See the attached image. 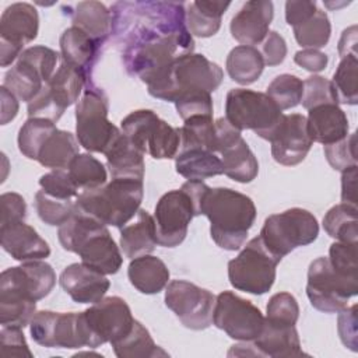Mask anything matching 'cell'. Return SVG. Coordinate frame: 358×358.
Returning <instances> with one entry per match:
<instances>
[{
  "instance_id": "5bb4252c",
  "label": "cell",
  "mask_w": 358,
  "mask_h": 358,
  "mask_svg": "<svg viewBox=\"0 0 358 358\" xmlns=\"http://www.w3.org/2000/svg\"><path fill=\"white\" fill-rule=\"evenodd\" d=\"M358 294V282L341 277L327 257H317L309 264L306 295L313 308L324 313H338Z\"/></svg>"
},
{
  "instance_id": "db71d44e",
  "label": "cell",
  "mask_w": 358,
  "mask_h": 358,
  "mask_svg": "<svg viewBox=\"0 0 358 358\" xmlns=\"http://www.w3.org/2000/svg\"><path fill=\"white\" fill-rule=\"evenodd\" d=\"M0 347L3 357H32L21 327L1 326Z\"/></svg>"
},
{
  "instance_id": "603a6c76",
  "label": "cell",
  "mask_w": 358,
  "mask_h": 358,
  "mask_svg": "<svg viewBox=\"0 0 358 358\" xmlns=\"http://www.w3.org/2000/svg\"><path fill=\"white\" fill-rule=\"evenodd\" d=\"M62 288L77 303H95L101 301L110 287L103 273L81 263L67 266L60 277Z\"/></svg>"
},
{
  "instance_id": "9f6ffc18",
  "label": "cell",
  "mask_w": 358,
  "mask_h": 358,
  "mask_svg": "<svg viewBox=\"0 0 358 358\" xmlns=\"http://www.w3.org/2000/svg\"><path fill=\"white\" fill-rule=\"evenodd\" d=\"M337 330L341 343L351 351L358 350V319H357V305L345 308L338 312Z\"/></svg>"
},
{
  "instance_id": "e0dca14e",
  "label": "cell",
  "mask_w": 358,
  "mask_h": 358,
  "mask_svg": "<svg viewBox=\"0 0 358 358\" xmlns=\"http://www.w3.org/2000/svg\"><path fill=\"white\" fill-rule=\"evenodd\" d=\"M193 217H196L194 203L182 187L162 194L154 211L157 245L164 248L180 245Z\"/></svg>"
},
{
  "instance_id": "6f0895ef",
  "label": "cell",
  "mask_w": 358,
  "mask_h": 358,
  "mask_svg": "<svg viewBox=\"0 0 358 358\" xmlns=\"http://www.w3.org/2000/svg\"><path fill=\"white\" fill-rule=\"evenodd\" d=\"M260 45L262 48L259 52L263 57L264 66H278L284 62L287 56V43L278 32L268 31Z\"/></svg>"
},
{
  "instance_id": "f546056e",
  "label": "cell",
  "mask_w": 358,
  "mask_h": 358,
  "mask_svg": "<svg viewBox=\"0 0 358 358\" xmlns=\"http://www.w3.org/2000/svg\"><path fill=\"white\" fill-rule=\"evenodd\" d=\"M127 275L130 284L141 294H158L169 281V270L165 263L151 255H143L131 259Z\"/></svg>"
},
{
  "instance_id": "c3c4849f",
  "label": "cell",
  "mask_w": 358,
  "mask_h": 358,
  "mask_svg": "<svg viewBox=\"0 0 358 358\" xmlns=\"http://www.w3.org/2000/svg\"><path fill=\"white\" fill-rule=\"evenodd\" d=\"M301 102L308 110L324 103H338L331 81L322 76H310L303 81Z\"/></svg>"
},
{
  "instance_id": "7c38bea8",
  "label": "cell",
  "mask_w": 358,
  "mask_h": 358,
  "mask_svg": "<svg viewBox=\"0 0 358 358\" xmlns=\"http://www.w3.org/2000/svg\"><path fill=\"white\" fill-rule=\"evenodd\" d=\"M87 80L81 70L62 60L50 80L28 102V117H42L56 123L70 105L78 102Z\"/></svg>"
},
{
  "instance_id": "cb8c5ba5",
  "label": "cell",
  "mask_w": 358,
  "mask_h": 358,
  "mask_svg": "<svg viewBox=\"0 0 358 358\" xmlns=\"http://www.w3.org/2000/svg\"><path fill=\"white\" fill-rule=\"evenodd\" d=\"M274 8L268 0H250L231 20L232 36L245 46L262 43L268 34V27L273 21Z\"/></svg>"
},
{
  "instance_id": "680465c9",
  "label": "cell",
  "mask_w": 358,
  "mask_h": 358,
  "mask_svg": "<svg viewBox=\"0 0 358 358\" xmlns=\"http://www.w3.org/2000/svg\"><path fill=\"white\" fill-rule=\"evenodd\" d=\"M317 10L315 1H303V0H291L285 3V20L287 24L298 27L309 20Z\"/></svg>"
},
{
  "instance_id": "681fc988",
  "label": "cell",
  "mask_w": 358,
  "mask_h": 358,
  "mask_svg": "<svg viewBox=\"0 0 358 358\" xmlns=\"http://www.w3.org/2000/svg\"><path fill=\"white\" fill-rule=\"evenodd\" d=\"M323 151L327 162L336 171L343 172L350 166L357 165V133H352L337 143L324 145Z\"/></svg>"
},
{
  "instance_id": "816d5d0a",
  "label": "cell",
  "mask_w": 358,
  "mask_h": 358,
  "mask_svg": "<svg viewBox=\"0 0 358 358\" xmlns=\"http://www.w3.org/2000/svg\"><path fill=\"white\" fill-rule=\"evenodd\" d=\"M18 59H21V60L29 63L32 67H35L39 71V74L42 76L43 81L48 83L50 80V77L53 76V73L56 71V63L59 60V53L50 48L36 45V46H31V48L22 50V53L20 55Z\"/></svg>"
},
{
  "instance_id": "f1b7e54d",
  "label": "cell",
  "mask_w": 358,
  "mask_h": 358,
  "mask_svg": "<svg viewBox=\"0 0 358 358\" xmlns=\"http://www.w3.org/2000/svg\"><path fill=\"white\" fill-rule=\"evenodd\" d=\"M157 246L154 217L145 210H138L136 220L120 229V248L123 255L134 259L143 255H150Z\"/></svg>"
},
{
  "instance_id": "11a10c76",
  "label": "cell",
  "mask_w": 358,
  "mask_h": 358,
  "mask_svg": "<svg viewBox=\"0 0 358 358\" xmlns=\"http://www.w3.org/2000/svg\"><path fill=\"white\" fill-rule=\"evenodd\" d=\"M0 227L21 222L27 217V204L21 194L18 193H3L0 196Z\"/></svg>"
},
{
  "instance_id": "f907efd6",
  "label": "cell",
  "mask_w": 358,
  "mask_h": 358,
  "mask_svg": "<svg viewBox=\"0 0 358 358\" xmlns=\"http://www.w3.org/2000/svg\"><path fill=\"white\" fill-rule=\"evenodd\" d=\"M266 319L280 324H295L299 317V306L289 292L274 294L267 303Z\"/></svg>"
},
{
  "instance_id": "2e32d148",
  "label": "cell",
  "mask_w": 358,
  "mask_h": 358,
  "mask_svg": "<svg viewBox=\"0 0 358 358\" xmlns=\"http://www.w3.org/2000/svg\"><path fill=\"white\" fill-rule=\"evenodd\" d=\"M165 305L185 327L204 330L213 323L215 295L186 280H172L165 291Z\"/></svg>"
},
{
  "instance_id": "ba28073f",
  "label": "cell",
  "mask_w": 358,
  "mask_h": 358,
  "mask_svg": "<svg viewBox=\"0 0 358 358\" xmlns=\"http://www.w3.org/2000/svg\"><path fill=\"white\" fill-rule=\"evenodd\" d=\"M109 103L102 90L88 84L76 105V134L80 145L91 152L105 154L122 134L108 119Z\"/></svg>"
},
{
  "instance_id": "bcb514c9",
  "label": "cell",
  "mask_w": 358,
  "mask_h": 358,
  "mask_svg": "<svg viewBox=\"0 0 358 358\" xmlns=\"http://www.w3.org/2000/svg\"><path fill=\"white\" fill-rule=\"evenodd\" d=\"M358 250L357 242H334L329 249L331 267L344 278L358 282Z\"/></svg>"
},
{
  "instance_id": "4316f807",
  "label": "cell",
  "mask_w": 358,
  "mask_h": 358,
  "mask_svg": "<svg viewBox=\"0 0 358 358\" xmlns=\"http://www.w3.org/2000/svg\"><path fill=\"white\" fill-rule=\"evenodd\" d=\"M59 43L62 60L81 70L88 78V74L91 73V69L99 55L102 43L92 39L84 31L73 25L64 29Z\"/></svg>"
},
{
  "instance_id": "ab89813d",
  "label": "cell",
  "mask_w": 358,
  "mask_h": 358,
  "mask_svg": "<svg viewBox=\"0 0 358 358\" xmlns=\"http://www.w3.org/2000/svg\"><path fill=\"white\" fill-rule=\"evenodd\" d=\"M67 172L80 193L98 189L103 186L108 179L103 164L91 154H78L70 162Z\"/></svg>"
},
{
  "instance_id": "8992f818",
  "label": "cell",
  "mask_w": 358,
  "mask_h": 358,
  "mask_svg": "<svg viewBox=\"0 0 358 358\" xmlns=\"http://www.w3.org/2000/svg\"><path fill=\"white\" fill-rule=\"evenodd\" d=\"M143 196V180L112 179L98 189L81 192L76 206L103 225L120 228L137 214Z\"/></svg>"
},
{
  "instance_id": "94428289",
  "label": "cell",
  "mask_w": 358,
  "mask_h": 358,
  "mask_svg": "<svg viewBox=\"0 0 358 358\" xmlns=\"http://www.w3.org/2000/svg\"><path fill=\"white\" fill-rule=\"evenodd\" d=\"M357 165L343 171L341 176V200L347 204H357Z\"/></svg>"
},
{
  "instance_id": "8fae6325",
  "label": "cell",
  "mask_w": 358,
  "mask_h": 358,
  "mask_svg": "<svg viewBox=\"0 0 358 358\" xmlns=\"http://www.w3.org/2000/svg\"><path fill=\"white\" fill-rule=\"evenodd\" d=\"M120 127L141 152L150 154L155 159L175 158L179 151V129L168 124L154 110H134L122 120Z\"/></svg>"
},
{
  "instance_id": "91938a15",
  "label": "cell",
  "mask_w": 358,
  "mask_h": 358,
  "mask_svg": "<svg viewBox=\"0 0 358 358\" xmlns=\"http://www.w3.org/2000/svg\"><path fill=\"white\" fill-rule=\"evenodd\" d=\"M294 62L308 71H322L326 69L329 57L326 53L317 49H302L295 53Z\"/></svg>"
},
{
  "instance_id": "52a82bcc",
  "label": "cell",
  "mask_w": 358,
  "mask_h": 358,
  "mask_svg": "<svg viewBox=\"0 0 358 358\" xmlns=\"http://www.w3.org/2000/svg\"><path fill=\"white\" fill-rule=\"evenodd\" d=\"M282 116V110L264 92L234 88L227 94L225 119L241 131L253 130L268 141Z\"/></svg>"
},
{
  "instance_id": "b9f144b4",
  "label": "cell",
  "mask_w": 358,
  "mask_h": 358,
  "mask_svg": "<svg viewBox=\"0 0 358 358\" xmlns=\"http://www.w3.org/2000/svg\"><path fill=\"white\" fill-rule=\"evenodd\" d=\"M56 130L53 122L42 117H28L18 131V148L29 159H38L48 137Z\"/></svg>"
},
{
  "instance_id": "484cf974",
  "label": "cell",
  "mask_w": 358,
  "mask_h": 358,
  "mask_svg": "<svg viewBox=\"0 0 358 358\" xmlns=\"http://www.w3.org/2000/svg\"><path fill=\"white\" fill-rule=\"evenodd\" d=\"M312 141L329 145L348 136V119L337 103H324L309 109L306 117Z\"/></svg>"
},
{
  "instance_id": "60d3db41",
  "label": "cell",
  "mask_w": 358,
  "mask_h": 358,
  "mask_svg": "<svg viewBox=\"0 0 358 358\" xmlns=\"http://www.w3.org/2000/svg\"><path fill=\"white\" fill-rule=\"evenodd\" d=\"M358 59L357 55H348L341 57L331 80L337 102L347 105L358 103Z\"/></svg>"
},
{
  "instance_id": "7a4b0ae2",
  "label": "cell",
  "mask_w": 358,
  "mask_h": 358,
  "mask_svg": "<svg viewBox=\"0 0 358 358\" xmlns=\"http://www.w3.org/2000/svg\"><path fill=\"white\" fill-rule=\"evenodd\" d=\"M56 284L52 266L42 260L24 262L0 274V324L25 327L36 313V301Z\"/></svg>"
},
{
  "instance_id": "3957f363",
  "label": "cell",
  "mask_w": 358,
  "mask_h": 358,
  "mask_svg": "<svg viewBox=\"0 0 358 358\" xmlns=\"http://www.w3.org/2000/svg\"><path fill=\"white\" fill-rule=\"evenodd\" d=\"M200 214L210 220L213 241L225 250H238L256 218L253 200L229 187H208Z\"/></svg>"
},
{
  "instance_id": "74e56055",
  "label": "cell",
  "mask_w": 358,
  "mask_h": 358,
  "mask_svg": "<svg viewBox=\"0 0 358 358\" xmlns=\"http://www.w3.org/2000/svg\"><path fill=\"white\" fill-rule=\"evenodd\" d=\"M179 151L201 148L215 152V122L211 116H197L185 120L183 126L179 129Z\"/></svg>"
},
{
  "instance_id": "4fadbf2b",
  "label": "cell",
  "mask_w": 358,
  "mask_h": 358,
  "mask_svg": "<svg viewBox=\"0 0 358 358\" xmlns=\"http://www.w3.org/2000/svg\"><path fill=\"white\" fill-rule=\"evenodd\" d=\"M32 340L48 348H91V338L81 312L39 310L29 322Z\"/></svg>"
},
{
  "instance_id": "836d02e7",
  "label": "cell",
  "mask_w": 358,
  "mask_h": 358,
  "mask_svg": "<svg viewBox=\"0 0 358 358\" xmlns=\"http://www.w3.org/2000/svg\"><path fill=\"white\" fill-rule=\"evenodd\" d=\"M78 148L80 143L73 133L56 129L42 145L36 161L45 168L67 169L80 154Z\"/></svg>"
},
{
  "instance_id": "44dd1931",
  "label": "cell",
  "mask_w": 358,
  "mask_h": 358,
  "mask_svg": "<svg viewBox=\"0 0 358 358\" xmlns=\"http://www.w3.org/2000/svg\"><path fill=\"white\" fill-rule=\"evenodd\" d=\"M301 357V341L295 324L273 323L264 317L260 334L252 341H241L228 351V357Z\"/></svg>"
},
{
  "instance_id": "6125c7cd",
  "label": "cell",
  "mask_w": 358,
  "mask_h": 358,
  "mask_svg": "<svg viewBox=\"0 0 358 358\" xmlns=\"http://www.w3.org/2000/svg\"><path fill=\"white\" fill-rule=\"evenodd\" d=\"M1 96V124H7L17 116L18 112V99L14 94H11L6 87L0 88Z\"/></svg>"
},
{
  "instance_id": "f6af8a7d",
  "label": "cell",
  "mask_w": 358,
  "mask_h": 358,
  "mask_svg": "<svg viewBox=\"0 0 358 358\" xmlns=\"http://www.w3.org/2000/svg\"><path fill=\"white\" fill-rule=\"evenodd\" d=\"M281 109L295 108L303 94V81L294 74H280L267 87L266 92Z\"/></svg>"
},
{
  "instance_id": "4dcf8cb0",
  "label": "cell",
  "mask_w": 358,
  "mask_h": 358,
  "mask_svg": "<svg viewBox=\"0 0 358 358\" xmlns=\"http://www.w3.org/2000/svg\"><path fill=\"white\" fill-rule=\"evenodd\" d=\"M73 27L80 28L92 39L103 43L113 31V15L99 1H81L71 11Z\"/></svg>"
},
{
  "instance_id": "d6a6232c",
  "label": "cell",
  "mask_w": 358,
  "mask_h": 358,
  "mask_svg": "<svg viewBox=\"0 0 358 358\" xmlns=\"http://www.w3.org/2000/svg\"><path fill=\"white\" fill-rule=\"evenodd\" d=\"M175 168L187 180H203L224 173L221 158L215 152L201 148L178 151Z\"/></svg>"
},
{
  "instance_id": "f5cc1de1",
  "label": "cell",
  "mask_w": 358,
  "mask_h": 358,
  "mask_svg": "<svg viewBox=\"0 0 358 358\" xmlns=\"http://www.w3.org/2000/svg\"><path fill=\"white\" fill-rule=\"evenodd\" d=\"M39 185L46 193L60 199H77L80 190L66 169H53L39 178Z\"/></svg>"
},
{
  "instance_id": "5b68a950",
  "label": "cell",
  "mask_w": 358,
  "mask_h": 358,
  "mask_svg": "<svg viewBox=\"0 0 358 358\" xmlns=\"http://www.w3.org/2000/svg\"><path fill=\"white\" fill-rule=\"evenodd\" d=\"M224 73L222 69L199 53H187L161 69L147 83L148 94L154 98L175 102L176 98L192 90L215 91Z\"/></svg>"
},
{
  "instance_id": "30bf717a",
  "label": "cell",
  "mask_w": 358,
  "mask_h": 358,
  "mask_svg": "<svg viewBox=\"0 0 358 358\" xmlns=\"http://www.w3.org/2000/svg\"><path fill=\"white\" fill-rule=\"evenodd\" d=\"M280 262L281 259L264 246L260 236H256L246 243L235 259L229 260V282L235 289L263 295L273 287Z\"/></svg>"
},
{
  "instance_id": "ffe728a7",
  "label": "cell",
  "mask_w": 358,
  "mask_h": 358,
  "mask_svg": "<svg viewBox=\"0 0 358 358\" xmlns=\"http://www.w3.org/2000/svg\"><path fill=\"white\" fill-rule=\"evenodd\" d=\"M215 154L221 155L224 173L241 183L252 182L259 173V162L242 138L241 130L225 117L215 120Z\"/></svg>"
},
{
  "instance_id": "d4e9b609",
  "label": "cell",
  "mask_w": 358,
  "mask_h": 358,
  "mask_svg": "<svg viewBox=\"0 0 358 358\" xmlns=\"http://www.w3.org/2000/svg\"><path fill=\"white\" fill-rule=\"evenodd\" d=\"M3 249L15 260H42L50 255V248L38 232L24 221L0 227Z\"/></svg>"
},
{
  "instance_id": "ee69618b",
  "label": "cell",
  "mask_w": 358,
  "mask_h": 358,
  "mask_svg": "<svg viewBox=\"0 0 358 358\" xmlns=\"http://www.w3.org/2000/svg\"><path fill=\"white\" fill-rule=\"evenodd\" d=\"M76 199L55 197L45 190L35 194V210L39 218L52 227H60L76 213Z\"/></svg>"
},
{
  "instance_id": "7dc6e473",
  "label": "cell",
  "mask_w": 358,
  "mask_h": 358,
  "mask_svg": "<svg viewBox=\"0 0 358 358\" xmlns=\"http://www.w3.org/2000/svg\"><path fill=\"white\" fill-rule=\"evenodd\" d=\"M175 108L179 116L185 120L197 116L213 117L211 92L204 90H192L180 94L175 101Z\"/></svg>"
},
{
  "instance_id": "9c48e42d",
  "label": "cell",
  "mask_w": 358,
  "mask_h": 358,
  "mask_svg": "<svg viewBox=\"0 0 358 358\" xmlns=\"http://www.w3.org/2000/svg\"><path fill=\"white\" fill-rule=\"evenodd\" d=\"M317 235L319 224L316 217L308 210L294 207L268 215L259 236L273 255L282 259L295 248L315 242Z\"/></svg>"
},
{
  "instance_id": "277c9868",
  "label": "cell",
  "mask_w": 358,
  "mask_h": 358,
  "mask_svg": "<svg viewBox=\"0 0 358 358\" xmlns=\"http://www.w3.org/2000/svg\"><path fill=\"white\" fill-rule=\"evenodd\" d=\"M57 236L64 250L77 253L84 264L105 275L122 267L123 256L106 225L78 208L59 227Z\"/></svg>"
},
{
  "instance_id": "e575fe53",
  "label": "cell",
  "mask_w": 358,
  "mask_h": 358,
  "mask_svg": "<svg viewBox=\"0 0 358 358\" xmlns=\"http://www.w3.org/2000/svg\"><path fill=\"white\" fill-rule=\"evenodd\" d=\"M225 67L235 83L249 85L262 76L264 62L257 48L239 45L228 53Z\"/></svg>"
},
{
  "instance_id": "7402d4cb",
  "label": "cell",
  "mask_w": 358,
  "mask_h": 358,
  "mask_svg": "<svg viewBox=\"0 0 358 358\" xmlns=\"http://www.w3.org/2000/svg\"><path fill=\"white\" fill-rule=\"evenodd\" d=\"M268 141L274 161L285 166L302 162L313 144L308 131L306 117L301 113L284 115Z\"/></svg>"
},
{
  "instance_id": "9a60e30c",
  "label": "cell",
  "mask_w": 358,
  "mask_h": 358,
  "mask_svg": "<svg viewBox=\"0 0 358 358\" xmlns=\"http://www.w3.org/2000/svg\"><path fill=\"white\" fill-rule=\"evenodd\" d=\"M213 323L234 340L252 341L260 334L264 316L250 301L224 291L215 296Z\"/></svg>"
},
{
  "instance_id": "d590c367",
  "label": "cell",
  "mask_w": 358,
  "mask_h": 358,
  "mask_svg": "<svg viewBox=\"0 0 358 358\" xmlns=\"http://www.w3.org/2000/svg\"><path fill=\"white\" fill-rule=\"evenodd\" d=\"M110 344L115 355L119 358H154L168 355L154 343L150 331L136 319L129 333Z\"/></svg>"
},
{
  "instance_id": "8d00e7d4",
  "label": "cell",
  "mask_w": 358,
  "mask_h": 358,
  "mask_svg": "<svg viewBox=\"0 0 358 358\" xmlns=\"http://www.w3.org/2000/svg\"><path fill=\"white\" fill-rule=\"evenodd\" d=\"M45 85V81L39 71L29 63L17 59L15 66H13L4 76L3 87H6L11 94L20 101L29 102Z\"/></svg>"
},
{
  "instance_id": "ac0fdd59",
  "label": "cell",
  "mask_w": 358,
  "mask_h": 358,
  "mask_svg": "<svg viewBox=\"0 0 358 358\" xmlns=\"http://www.w3.org/2000/svg\"><path fill=\"white\" fill-rule=\"evenodd\" d=\"M81 313L91 337V348L122 338L134 322L129 305L120 296L102 298Z\"/></svg>"
},
{
  "instance_id": "1f68e13d",
  "label": "cell",
  "mask_w": 358,
  "mask_h": 358,
  "mask_svg": "<svg viewBox=\"0 0 358 358\" xmlns=\"http://www.w3.org/2000/svg\"><path fill=\"white\" fill-rule=\"evenodd\" d=\"M229 6V1L213 0H196L190 3L186 11V27L190 35L199 38L215 35L221 27V18Z\"/></svg>"
},
{
  "instance_id": "d6986e66",
  "label": "cell",
  "mask_w": 358,
  "mask_h": 358,
  "mask_svg": "<svg viewBox=\"0 0 358 358\" xmlns=\"http://www.w3.org/2000/svg\"><path fill=\"white\" fill-rule=\"evenodd\" d=\"M39 29L36 8L29 3L8 6L0 18V64L10 66L22 53L25 43L32 42Z\"/></svg>"
},
{
  "instance_id": "f35d334b",
  "label": "cell",
  "mask_w": 358,
  "mask_h": 358,
  "mask_svg": "<svg viewBox=\"0 0 358 358\" xmlns=\"http://www.w3.org/2000/svg\"><path fill=\"white\" fill-rule=\"evenodd\" d=\"M323 228L329 236L340 242H357V207L347 203L333 206L323 217Z\"/></svg>"
},
{
  "instance_id": "83f0119b",
  "label": "cell",
  "mask_w": 358,
  "mask_h": 358,
  "mask_svg": "<svg viewBox=\"0 0 358 358\" xmlns=\"http://www.w3.org/2000/svg\"><path fill=\"white\" fill-rule=\"evenodd\" d=\"M105 157L112 179L143 180L145 171L144 152H141L123 131L105 152Z\"/></svg>"
},
{
  "instance_id": "6da1fadb",
  "label": "cell",
  "mask_w": 358,
  "mask_h": 358,
  "mask_svg": "<svg viewBox=\"0 0 358 358\" xmlns=\"http://www.w3.org/2000/svg\"><path fill=\"white\" fill-rule=\"evenodd\" d=\"M134 21L113 7V17L127 20L133 27L123 50V63L130 76L143 83L175 59L193 53L194 41L186 27V11L182 3L140 1L124 3Z\"/></svg>"
},
{
  "instance_id": "be15d7a7",
  "label": "cell",
  "mask_w": 358,
  "mask_h": 358,
  "mask_svg": "<svg viewBox=\"0 0 358 358\" xmlns=\"http://www.w3.org/2000/svg\"><path fill=\"white\" fill-rule=\"evenodd\" d=\"M338 55L341 57L348 55H357V27L352 25L343 31L338 42Z\"/></svg>"
},
{
  "instance_id": "7bdbcfd3",
  "label": "cell",
  "mask_w": 358,
  "mask_h": 358,
  "mask_svg": "<svg viewBox=\"0 0 358 358\" xmlns=\"http://www.w3.org/2000/svg\"><path fill=\"white\" fill-rule=\"evenodd\" d=\"M294 36L296 42L305 49H320L327 45L331 34V25L327 14L322 10L306 20L303 24L294 27Z\"/></svg>"
}]
</instances>
